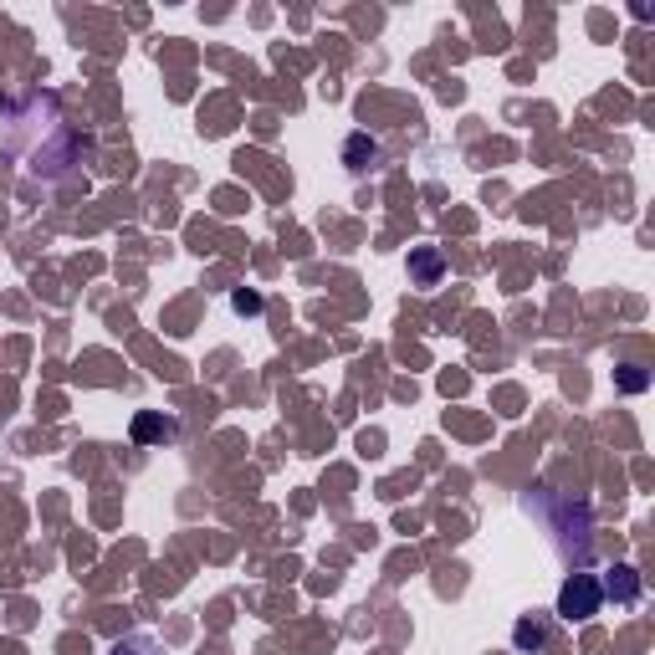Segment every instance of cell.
I'll use <instances>...</instances> for the list:
<instances>
[{"instance_id": "cell-1", "label": "cell", "mask_w": 655, "mask_h": 655, "mask_svg": "<svg viewBox=\"0 0 655 655\" xmlns=\"http://www.w3.org/2000/svg\"><path fill=\"white\" fill-rule=\"evenodd\" d=\"M6 123L11 128H31V144H21V149H11L31 174H41V180H72L77 174V164L82 159H93V144H87L77 128L57 113V98H26L21 108L11 103L6 108Z\"/></svg>"}, {"instance_id": "cell-2", "label": "cell", "mask_w": 655, "mask_h": 655, "mask_svg": "<svg viewBox=\"0 0 655 655\" xmlns=\"http://www.w3.org/2000/svg\"><path fill=\"white\" fill-rule=\"evenodd\" d=\"M599 604H604L599 579L594 574H569V579H563V589H558V620L584 625V620L599 615Z\"/></svg>"}, {"instance_id": "cell-3", "label": "cell", "mask_w": 655, "mask_h": 655, "mask_svg": "<svg viewBox=\"0 0 655 655\" xmlns=\"http://www.w3.org/2000/svg\"><path fill=\"white\" fill-rule=\"evenodd\" d=\"M441 272H446L441 246H420V251H410V282H415V287H435V282H441Z\"/></svg>"}, {"instance_id": "cell-4", "label": "cell", "mask_w": 655, "mask_h": 655, "mask_svg": "<svg viewBox=\"0 0 655 655\" xmlns=\"http://www.w3.org/2000/svg\"><path fill=\"white\" fill-rule=\"evenodd\" d=\"M599 594L615 599V604H635V599H640V574L630 569V563H615V569H609V579L599 584Z\"/></svg>"}, {"instance_id": "cell-5", "label": "cell", "mask_w": 655, "mask_h": 655, "mask_svg": "<svg viewBox=\"0 0 655 655\" xmlns=\"http://www.w3.org/2000/svg\"><path fill=\"white\" fill-rule=\"evenodd\" d=\"M379 159H384L379 139H369V134H348V144H343V164L354 169V174H369Z\"/></svg>"}, {"instance_id": "cell-6", "label": "cell", "mask_w": 655, "mask_h": 655, "mask_svg": "<svg viewBox=\"0 0 655 655\" xmlns=\"http://www.w3.org/2000/svg\"><path fill=\"white\" fill-rule=\"evenodd\" d=\"M174 435H180V420L174 415H134V441L139 446H154V441H174Z\"/></svg>"}, {"instance_id": "cell-7", "label": "cell", "mask_w": 655, "mask_h": 655, "mask_svg": "<svg viewBox=\"0 0 655 655\" xmlns=\"http://www.w3.org/2000/svg\"><path fill=\"white\" fill-rule=\"evenodd\" d=\"M512 645H517V650H528V655H538V650L548 645V625L533 620V615H522V620L512 625Z\"/></svg>"}, {"instance_id": "cell-8", "label": "cell", "mask_w": 655, "mask_h": 655, "mask_svg": "<svg viewBox=\"0 0 655 655\" xmlns=\"http://www.w3.org/2000/svg\"><path fill=\"white\" fill-rule=\"evenodd\" d=\"M615 384L625 389V395H640V389L650 384V374H645L640 364H620V369H615Z\"/></svg>"}, {"instance_id": "cell-9", "label": "cell", "mask_w": 655, "mask_h": 655, "mask_svg": "<svg viewBox=\"0 0 655 655\" xmlns=\"http://www.w3.org/2000/svg\"><path fill=\"white\" fill-rule=\"evenodd\" d=\"M108 655H159V645H154L149 635H128V640H118Z\"/></svg>"}, {"instance_id": "cell-10", "label": "cell", "mask_w": 655, "mask_h": 655, "mask_svg": "<svg viewBox=\"0 0 655 655\" xmlns=\"http://www.w3.org/2000/svg\"><path fill=\"white\" fill-rule=\"evenodd\" d=\"M231 308H236V313H261V297H256V292H246V287H241V292H236V297H231Z\"/></svg>"}]
</instances>
